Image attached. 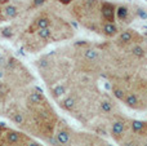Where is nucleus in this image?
I'll use <instances>...</instances> for the list:
<instances>
[{
    "label": "nucleus",
    "mask_w": 147,
    "mask_h": 146,
    "mask_svg": "<svg viewBox=\"0 0 147 146\" xmlns=\"http://www.w3.org/2000/svg\"><path fill=\"white\" fill-rule=\"evenodd\" d=\"M78 103H79V98L74 93L66 95L63 98H61L58 101L59 107L65 111H69V113H74L75 111V109L78 107Z\"/></svg>",
    "instance_id": "obj_16"
},
{
    "label": "nucleus",
    "mask_w": 147,
    "mask_h": 146,
    "mask_svg": "<svg viewBox=\"0 0 147 146\" xmlns=\"http://www.w3.org/2000/svg\"><path fill=\"white\" fill-rule=\"evenodd\" d=\"M3 137H4V142L10 146H22L23 142L26 141L27 136L21 132L16 131V129H9V128H4V133H3Z\"/></svg>",
    "instance_id": "obj_9"
},
{
    "label": "nucleus",
    "mask_w": 147,
    "mask_h": 146,
    "mask_svg": "<svg viewBox=\"0 0 147 146\" xmlns=\"http://www.w3.org/2000/svg\"><path fill=\"white\" fill-rule=\"evenodd\" d=\"M123 102H124L128 107L133 109V110H143L147 106V103L145 102V100H143V96L138 95L137 92H132V91H128V93Z\"/></svg>",
    "instance_id": "obj_10"
},
{
    "label": "nucleus",
    "mask_w": 147,
    "mask_h": 146,
    "mask_svg": "<svg viewBox=\"0 0 147 146\" xmlns=\"http://www.w3.org/2000/svg\"><path fill=\"white\" fill-rule=\"evenodd\" d=\"M58 3H61V4H63V5H69V4H71V3H74L75 0H57Z\"/></svg>",
    "instance_id": "obj_27"
},
{
    "label": "nucleus",
    "mask_w": 147,
    "mask_h": 146,
    "mask_svg": "<svg viewBox=\"0 0 147 146\" xmlns=\"http://www.w3.org/2000/svg\"><path fill=\"white\" fill-rule=\"evenodd\" d=\"M99 34L103 35L105 38H116L117 34L120 32V27L117 26L116 22H107V21H102L98 28Z\"/></svg>",
    "instance_id": "obj_13"
},
{
    "label": "nucleus",
    "mask_w": 147,
    "mask_h": 146,
    "mask_svg": "<svg viewBox=\"0 0 147 146\" xmlns=\"http://www.w3.org/2000/svg\"><path fill=\"white\" fill-rule=\"evenodd\" d=\"M141 146H147V137L143 140V141H141Z\"/></svg>",
    "instance_id": "obj_28"
},
{
    "label": "nucleus",
    "mask_w": 147,
    "mask_h": 146,
    "mask_svg": "<svg viewBox=\"0 0 147 146\" xmlns=\"http://www.w3.org/2000/svg\"><path fill=\"white\" fill-rule=\"evenodd\" d=\"M5 78H7V70H5V67H0V83H1Z\"/></svg>",
    "instance_id": "obj_25"
},
{
    "label": "nucleus",
    "mask_w": 147,
    "mask_h": 146,
    "mask_svg": "<svg viewBox=\"0 0 147 146\" xmlns=\"http://www.w3.org/2000/svg\"><path fill=\"white\" fill-rule=\"evenodd\" d=\"M26 102H27V107L28 109H34L36 106H40L43 103L47 102L45 96L43 95L40 89H32L26 97Z\"/></svg>",
    "instance_id": "obj_14"
},
{
    "label": "nucleus",
    "mask_w": 147,
    "mask_h": 146,
    "mask_svg": "<svg viewBox=\"0 0 147 146\" xmlns=\"http://www.w3.org/2000/svg\"><path fill=\"white\" fill-rule=\"evenodd\" d=\"M45 3V0H34L32 1V7H39V5L44 4Z\"/></svg>",
    "instance_id": "obj_26"
},
{
    "label": "nucleus",
    "mask_w": 147,
    "mask_h": 146,
    "mask_svg": "<svg viewBox=\"0 0 147 146\" xmlns=\"http://www.w3.org/2000/svg\"><path fill=\"white\" fill-rule=\"evenodd\" d=\"M1 101H3V96L0 95V105H1Z\"/></svg>",
    "instance_id": "obj_30"
},
{
    "label": "nucleus",
    "mask_w": 147,
    "mask_h": 146,
    "mask_svg": "<svg viewBox=\"0 0 147 146\" xmlns=\"http://www.w3.org/2000/svg\"><path fill=\"white\" fill-rule=\"evenodd\" d=\"M115 10H116V5L112 3L101 1L99 4V14H101L102 21L115 22Z\"/></svg>",
    "instance_id": "obj_12"
},
{
    "label": "nucleus",
    "mask_w": 147,
    "mask_h": 146,
    "mask_svg": "<svg viewBox=\"0 0 147 146\" xmlns=\"http://www.w3.org/2000/svg\"><path fill=\"white\" fill-rule=\"evenodd\" d=\"M22 146H44V145H41L40 142H38L36 140H32V139H30V137H27Z\"/></svg>",
    "instance_id": "obj_24"
},
{
    "label": "nucleus",
    "mask_w": 147,
    "mask_h": 146,
    "mask_svg": "<svg viewBox=\"0 0 147 146\" xmlns=\"http://www.w3.org/2000/svg\"><path fill=\"white\" fill-rule=\"evenodd\" d=\"M81 59H83V64L88 65L89 70L96 69L102 62L101 51L94 47H85L84 49H81Z\"/></svg>",
    "instance_id": "obj_5"
},
{
    "label": "nucleus",
    "mask_w": 147,
    "mask_h": 146,
    "mask_svg": "<svg viewBox=\"0 0 147 146\" xmlns=\"http://www.w3.org/2000/svg\"><path fill=\"white\" fill-rule=\"evenodd\" d=\"M3 146H10V145H8V144H5V142H4V144H3Z\"/></svg>",
    "instance_id": "obj_31"
},
{
    "label": "nucleus",
    "mask_w": 147,
    "mask_h": 146,
    "mask_svg": "<svg viewBox=\"0 0 147 146\" xmlns=\"http://www.w3.org/2000/svg\"><path fill=\"white\" fill-rule=\"evenodd\" d=\"M49 93H51L52 98L58 102L61 98H63L65 96L67 95V87L65 84H61V83H56L54 85H52L51 87Z\"/></svg>",
    "instance_id": "obj_18"
},
{
    "label": "nucleus",
    "mask_w": 147,
    "mask_h": 146,
    "mask_svg": "<svg viewBox=\"0 0 147 146\" xmlns=\"http://www.w3.org/2000/svg\"><path fill=\"white\" fill-rule=\"evenodd\" d=\"M0 9H1V14H3V17H4V21L14 20L21 13L20 4H14V3H7V4H4Z\"/></svg>",
    "instance_id": "obj_15"
},
{
    "label": "nucleus",
    "mask_w": 147,
    "mask_h": 146,
    "mask_svg": "<svg viewBox=\"0 0 147 146\" xmlns=\"http://www.w3.org/2000/svg\"><path fill=\"white\" fill-rule=\"evenodd\" d=\"M98 105V111L101 115L105 116H114L116 114V103L110 96H102L97 102Z\"/></svg>",
    "instance_id": "obj_8"
},
{
    "label": "nucleus",
    "mask_w": 147,
    "mask_h": 146,
    "mask_svg": "<svg viewBox=\"0 0 147 146\" xmlns=\"http://www.w3.org/2000/svg\"><path fill=\"white\" fill-rule=\"evenodd\" d=\"M128 93V89L125 87H123V84H114V87H112V96H114L116 100L119 101H124L125 96H127Z\"/></svg>",
    "instance_id": "obj_20"
},
{
    "label": "nucleus",
    "mask_w": 147,
    "mask_h": 146,
    "mask_svg": "<svg viewBox=\"0 0 147 146\" xmlns=\"http://www.w3.org/2000/svg\"><path fill=\"white\" fill-rule=\"evenodd\" d=\"M130 132L138 137L147 136V122L145 120H130Z\"/></svg>",
    "instance_id": "obj_17"
},
{
    "label": "nucleus",
    "mask_w": 147,
    "mask_h": 146,
    "mask_svg": "<svg viewBox=\"0 0 147 146\" xmlns=\"http://www.w3.org/2000/svg\"><path fill=\"white\" fill-rule=\"evenodd\" d=\"M141 36L136 32L132 28H125V30H121L117 36L115 38V44L119 48H129L130 45L136 43H141L140 41Z\"/></svg>",
    "instance_id": "obj_4"
},
{
    "label": "nucleus",
    "mask_w": 147,
    "mask_h": 146,
    "mask_svg": "<svg viewBox=\"0 0 147 146\" xmlns=\"http://www.w3.org/2000/svg\"><path fill=\"white\" fill-rule=\"evenodd\" d=\"M72 146H110L105 140L93 133H76L74 137Z\"/></svg>",
    "instance_id": "obj_3"
},
{
    "label": "nucleus",
    "mask_w": 147,
    "mask_h": 146,
    "mask_svg": "<svg viewBox=\"0 0 147 146\" xmlns=\"http://www.w3.org/2000/svg\"><path fill=\"white\" fill-rule=\"evenodd\" d=\"M74 137H75V131L70 126H67L65 122L61 120V123H57L56 129L53 133L54 146H71L74 142Z\"/></svg>",
    "instance_id": "obj_2"
},
{
    "label": "nucleus",
    "mask_w": 147,
    "mask_h": 146,
    "mask_svg": "<svg viewBox=\"0 0 147 146\" xmlns=\"http://www.w3.org/2000/svg\"><path fill=\"white\" fill-rule=\"evenodd\" d=\"M134 18V12L130 9V7L125 4L116 5V10H115V20L120 25H129Z\"/></svg>",
    "instance_id": "obj_11"
},
{
    "label": "nucleus",
    "mask_w": 147,
    "mask_h": 146,
    "mask_svg": "<svg viewBox=\"0 0 147 146\" xmlns=\"http://www.w3.org/2000/svg\"><path fill=\"white\" fill-rule=\"evenodd\" d=\"M7 116L9 118V120L12 123H14L20 128H26L28 126V119L27 115L23 110L18 109L17 106H10L7 110Z\"/></svg>",
    "instance_id": "obj_6"
},
{
    "label": "nucleus",
    "mask_w": 147,
    "mask_h": 146,
    "mask_svg": "<svg viewBox=\"0 0 147 146\" xmlns=\"http://www.w3.org/2000/svg\"><path fill=\"white\" fill-rule=\"evenodd\" d=\"M53 23V18L48 13H40L38 14L32 21H31L30 26H28L27 31L28 32H35V31L40 30V28H49Z\"/></svg>",
    "instance_id": "obj_7"
},
{
    "label": "nucleus",
    "mask_w": 147,
    "mask_h": 146,
    "mask_svg": "<svg viewBox=\"0 0 147 146\" xmlns=\"http://www.w3.org/2000/svg\"><path fill=\"white\" fill-rule=\"evenodd\" d=\"M120 146H141V140L137 135H128L121 142H119Z\"/></svg>",
    "instance_id": "obj_22"
},
{
    "label": "nucleus",
    "mask_w": 147,
    "mask_h": 146,
    "mask_svg": "<svg viewBox=\"0 0 147 146\" xmlns=\"http://www.w3.org/2000/svg\"><path fill=\"white\" fill-rule=\"evenodd\" d=\"M110 136L114 139L115 142H121L130 132V120L120 114H115L110 120L109 126Z\"/></svg>",
    "instance_id": "obj_1"
},
{
    "label": "nucleus",
    "mask_w": 147,
    "mask_h": 146,
    "mask_svg": "<svg viewBox=\"0 0 147 146\" xmlns=\"http://www.w3.org/2000/svg\"><path fill=\"white\" fill-rule=\"evenodd\" d=\"M0 36L5 39H10L14 36V28L13 26H4L0 28Z\"/></svg>",
    "instance_id": "obj_23"
},
{
    "label": "nucleus",
    "mask_w": 147,
    "mask_h": 146,
    "mask_svg": "<svg viewBox=\"0 0 147 146\" xmlns=\"http://www.w3.org/2000/svg\"><path fill=\"white\" fill-rule=\"evenodd\" d=\"M35 35L38 36V39L41 41V43L47 44L48 41L52 40V30L49 28H40V30L35 31Z\"/></svg>",
    "instance_id": "obj_21"
},
{
    "label": "nucleus",
    "mask_w": 147,
    "mask_h": 146,
    "mask_svg": "<svg viewBox=\"0 0 147 146\" xmlns=\"http://www.w3.org/2000/svg\"><path fill=\"white\" fill-rule=\"evenodd\" d=\"M4 21V17H3V14H1V9H0V23Z\"/></svg>",
    "instance_id": "obj_29"
},
{
    "label": "nucleus",
    "mask_w": 147,
    "mask_h": 146,
    "mask_svg": "<svg viewBox=\"0 0 147 146\" xmlns=\"http://www.w3.org/2000/svg\"><path fill=\"white\" fill-rule=\"evenodd\" d=\"M129 53H130V56H133L134 58L142 59V58H145V56H146V49L141 43H136L129 47Z\"/></svg>",
    "instance_id": "obj_19"
}]
</instances>
